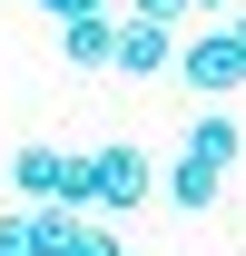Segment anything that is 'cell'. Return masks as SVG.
Returning <instances> with one entry per match:
<instances>
[{
	"instance_id": "obj_7",
	"label": "cell",
	"mask_w": 246,
	"mask_h": 256,
	"mask_svg": "<svg viewBox=\"0 0 246 256\" xmlns=\"http://www.w3.org/2000/svg\"><path fill=\"white\" fill-rule=\"evenodd\" d=\"M236 148H246L236 118H187V148H178V158H207L216 178H226V168H236Z\"/></svg>"
},
{
	"instance_id": "obj_12",
	"label": "cell",
	"mask_w": 246,
	"mask_h": 256,
	"mask_svg": "<svg viewBox=\"0 0 246 256\" xmlns=\"http://www.w3.org/2000/svg\"><path fill=\"white\" fill-rule=\"evenodd\" d=\"M216 30L236 40V60H246V0H236V10H226V20H216Z\"/></svg>"
},
{
	"instance_id": "obj_10",
	"label": "cell",
	"mask_w": 246,
	"mask_h": 256,
	"mask_svg": "<svg viewBox=\"0 0 246 256\" xmlns=\"http://www.w3.org/2000/svg\"><path fill=\"white\" fill-rule=\"evenodd\" d=\"M128 20H148V30H178V20H187V0H128Z\"/></svg>"
},
{
	"instance_id": "obj_1",
	"label": "cell",
	"mask_w": 246,
	"mask_h": 256,
	"mask_svg": "<svg viewBox=\"0 0 246 256\" xmlns=\"http://www.w3.org/2000/svg\"><path fill=\"white\" fill-rule=\"evenodd\" d=\"M89 178H98L89 217H138V207H148V188H158L148 148H89Z\"/></svg>"
},
{
	"instance_id": "obj_2",
	"label": "cell",
	"mask_w": 246,
	"mask_h": 256,
	"mask_svg": "<svg viewBox=\"0 0 246 256\" xmlns=\"http://www.w3.org/2000/svg\"><path fill=\"white\" fill-rule=\"evenodd\" d=\"M30 246L40 256H128L108 217H79V207H30Z\"/></svg>"
},
{
	"instance_id": "obj_13",
	"label": "cell",
	"mask_w": 246,
	"mask_h": 256,
	"mask_svg": "<svg viewBox=\"0 0 246 256\" xmlns=\"http://www.w3.org/2000/svg\"><path fill=\"white\" fill-rule=\"evenodd\" d=\"M226 10H236V0H187V20H226Z\"/></svg>"
},
{
	"instance_id": "obj_4",
	"label": "cell",
	"mask_w": 246,
	"mask_h": 256,
	"mask_svg": "<svg viewBox=\"0 0 246 256\" xmlns=\"http://www.w3.org/2000/svg\"><path fill=\"white\" fill-rule=\"evenodd\" d=\"M118 79H158V69H178V30H148V20H118V50H108Z\"/></svg>"
},
{
	"instance_id": "obj_5",
	"label": "cell",
	"mask_w": 246,
	"mask_h": 256,
	"mask_svg": "<svg viewBox=\"0 0 246 256\" xmlns=\"http://www.w3.org/2000/svg\"><path fill=\"white\" fill-rule=\"evenodd\" d=\"M60 50H69V69H108V50H118V20H108V10H89V20H60Z\"/></svg>"
},
{
	"instance_id": "obj_11",
	"label": "cell",
	"mask_w": 246,
	"mask_h": 256,
	"mask_svg": "<svg viewBox=\"0 0 246 256\" xmlns=\"http://www.w3.org/2000/svg\"><path fill=\"white\" fill-rule=\"evenodd\" d=\"M50 20H89V10H108V0H40Z\"/></svg>"
},
{
	"instance_id": "obj_8",
	"label": "cell",
	"mask_w": 246,
	"mask_h": 256,
	"mask_svg": "<svg viewBox=\"0 0 246 256\" xmlns=\"http://www.w3.org/2000/svg\"><path fill=\"white\" fill-rule=\"evenodd\" d=\"M60 168H69V148H20V158H10V188L50 207V197H60Z\"/></svg>"
},
{
	"instance_id": "obj_9",
	"label": "cell",
	"mask_w": 246,
	"mask_h": 256,
	"mask_svg": "<svg viewBox=\"0 0 246 256\" xmlns=\"http://www.w3.org/2000/svg\"><path fill=\"white\" fill-rule=\"evenodd\" d=\"M0 256H40L30 246V207H0Z\"/></svg>"
},
{
	"instance_id": "obj_6",
	"label": "cell",
	"mask_w": 246,
	"mask_h": 256,
	"mask_svg": "<svg viewBox=\"0 0 246 256\" xmlns=\"http://www.w3.org/2000/svg\"><path fill=\"white\" fill-rule=\"evenodd\" d=\"M216 197H226V178H216L207 158H178V168H168V207H187V217H207Z\"/></svg>"
},
{
	"instance_id": "obj_3",
	"label": "cell",
	"mask_w": 246,
	"mask_h": 256,
	"mask_svg": "<svg viewBox=\"0 0 246 256\" xmlns=\"http://www.w3.org/2000/svg\"><path fill=\"white\" fill-rule=\"evenodd\" d=\"M178 79H187L197 98H236V89H246V60H236L226 30H207V40H178Z\"/></svg>"
}]
</instances>
